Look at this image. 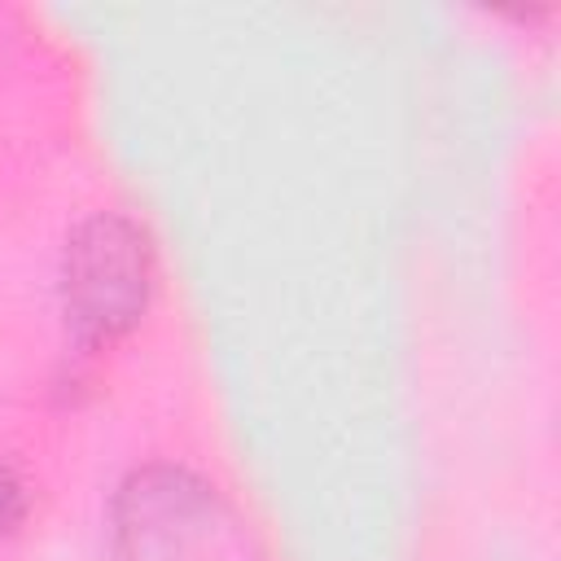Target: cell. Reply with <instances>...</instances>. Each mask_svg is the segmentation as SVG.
<instances>
[{"instance_id":"obj_1","label":"cell","mask_w":561,"mask_h":561,"mask_svg":"<svg viewBox=\"0 0 561 561\" xmlns=\"http://www.w3.org/2000/svg\"><path fill=\"white\" fill-rule=\"evenodd\" d=\"M114 548L123 561H263L250 522L197 473L136 469L114 495Z\"/></svg>"},{"instance_id":"obj_2","label":"cell","mask_w":561,"mask_h":561,"mask_svg":"<svg viewBox=\"0 0 561 561\" xmlns=\"http://www.w3.org/2000/svg\"><path fill=\"white\" fill-rule=\"evenodd\" d=\"M149 285V241L127 215L101 210L70 232L61 259V302L83 342L123 337L145 316Z\"/></svg>"},{"instance_id":"obj_3","label":"cell","mask_w":561,"mask_h":561,"mask_svg":"<svg viewBox=\"0 0 561 561\" xmlns=\"http://www.w3.org/2000/svg\"><path fill=\"white\" fill-rule=\"evenodd\" d=\"M22 517H26V491H22V478L0 460V539L13 535Z\"/></svg>"}]
</instances>
